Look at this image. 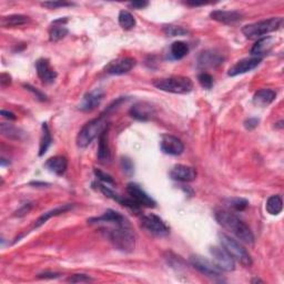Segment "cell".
I'll use <instances>...</instances> for the list:
<instances>
[{
  "label": "cell",
  "instance_id": "1",
  "mask_svg": "<svg viewBox=\"0 0 284 284\" xmlns=\"http://www.w3.org/2000/svg\"><path fill=\"white\" fill-rule=\"evenodd\" d=\"M90 224L104 225L101 232L112 246L122 252H132L135 247V235L129 220L115 210H107L101 217L88 220Z\"/></svg>",
  "mask_w": 284,
  "mask_h": 284
},
{
  "label": "cell",
  "instance_id": "2",
  "mask_svg": "<svg viewBox=\"0 0 284 284\" xmlns=\"http://www.w3.org/2000/svg\"><path fill=\"white\" fill-rule=\"evenodd\" d=\"M214 217L220 225H222L224 229L230 231L232 234L235 235L243 243H254V235L252 231L235 214L226 211V210H217L214 213Z\"/></svg>",
  "mask_w": 284,
  "mask_h": 284
},
{
  "label": "cell",
  "instance_id": "3",
  "mask_svg": "<svg viewBox=\"0 0 284 284\" xmlns=\"http://www.w3.org/2000/svg\"><path fill=\"white\" fill-rule=\"evenodd\" d=\"M153 86L164 92L186 94L193 90V82L190 78L182 76H173L169 78L157 79L153 81Z\"/></svg>",
  "mask_w": 284,
  "mask_h": 284
},
{
  "label": "cell",
  "instance_id": "4",
  "mask_svg": "<svg viewBox=\"0 0 284 284\" xmlns=\"http://www.w3.org/2000/svg\"><path fill=\"white\" fill-rule=\"evenodd\" d=\"M108 129V122L105 116L92 119L87 122L77 135V145L80 148L88 147L91 142L100 137L102 132Z\"/></svg>",
  "mask_w": 284,
  "mask_h": 284
},
{
  "label": "cell",
  "instance_id": "5",
  "mask_svg": "<svg viewBox=\"0 0 284 284\" xmlns=\"http://www.w3.org/2000/svg\"><path fill=\"white\" fill-rule=\"evenodd\" d=\"M282 22L283 19L281 17H273V18L253 22V24L244 26L242 28V32L249 39L261 38L270 32L276 31L282 26Z\"/></svg>",
  "mask_w": 284,
  "mask_h": 284
},
{
  "label": "cell",
  "instance_id": "6",
  "mask_svg": "<svg viewBox=\"0 0 284 284\" xmlns=\"http://www.w3.org/2000/svg\"><path fill=\"white\" fill-rule=\"evenodd\" d=\"M219 240L222 248L231 255L234 261H238L239 263H241L244 266L252 265L253 261L251 255L233 238H231L225 233H219Z\"/></svg>",
  "mask_w": 284,
  "mask_h": 284
},
{
  "label": "cell",
  "instance_id": "7",
  "mask_svg": "<svg viewBox=\"0 0 284 284\" xmlns=\"http://www.w3.org/2000/svg\"><path fill=\"white\" fill-rule=\"evenodd\" d=\"M142 228L146 229L149 233L157 236H166L169 234L170 229L166 222L156 214H147L141 218Z\"/></svg>",
  "mask_w": 284,
  "mask_h": 284
},
{
  "label": "cell",
  "instance_id": "8",
  "mask_svg": "<svg viewBox=\"0 0 284 284\" xmlns=\"http://www.w3.org/2000/svg\"><path fill=\"white\" fill-rule=\"evenodd\" d=\"M190 263L193 268L197 269L199 272H201L202 274H206L207 276H221L222 274V270L218 268V265L212 261H210L206 258L201 257L199 254H193L190 257Z\"/></svg>",
  "mask_w": 284,
  "mask_h": 284
},
{
  "label": "cell",
  "instance_id": "9",
  "mask_svg": "<svg viewBox=\"0 0 284 284\" xmlns=\"http://www.w3.org/2000/svg\"><path fill=\"white\" fill-rule=\"evenodd\" d=\"M135 64H137V61L132 57H123V58H118L116 60L110 61L105 67V71L109 73V75L121 76L131 71Z\"/></svg>",
  "mask_w": 284,
  "mask_h": 284
},
{
  "label": "cell",
  "instance_id": "10",
  "mask_svg": "<svg viewBox=\"0 0 284 284\" xmlns=\"http://www.w3.org/2000/svg\"><path fill=\"white\" fill-rule=\"evenodd\" d=\"M210 253L213 258V262L223 272H231L235 269V261L223 248L211 247Z\"/></svg>",
  "mask_w": 284,
  "mask_h": 284
},
{
  "label": "cell",
  "instance_id": "11",
  "mask_svg": "<svg viewBox=\"0 0 284 284\" xmlns=\"http://www.w3.org/2000/svg\"><path fill=\"white\" fill-rule=\"evenodd\" d=\"M127 192L130 196V198L134 200L135 203H138L140 207H146V208H155L156 207V201L153 199L148 196L144 190L140 188V185L137 183H128L127 185Z\"/></svg>",
  "mask_w": 284,
  "mask_h": 284
},
{
  "label": "cell",
  "instance_id": "12",
  "mask_svg": "<svg viewBox=\"0 0 284 284\" xmlns=\"http://www.w3.org/2000/svg\"><path fill=\"white\" fill-rule=\"evenodd\" d=\"M161 150L169 156H180L184 151L183 142L171 134H163L160 142Z\"/></svg>",
  "mask_w": 284,
  "mask_h": 284
},
{
  "label": "cell",
  "instance_id": "13",
  "mask_svg": "<svg viewBox=\"0 0 284 284\" xmlns=\"http://www.w3.org/2000/svg\"><path fill=\"white\" fill-rule=\"evenodd\" d=\"M262 61V58L260 57H252V58H244L240 61H238L235 65L232 66L229 71L228 75L230 77H235L239 75H243V73H247L249 71H251L255 69Z\"/></svg>",
  "mask_w": 284,
  "mask_h": 284
},
{
  "label": "cell",
  "instance_id": "14",
  "mask_svg": "<svg viewBox=\"0 0 284 284\" xmlns=\"http://www.w3.org/2000/svg\"><path fill=\"white\" fill-rule=\"evenodd\" d=\"M130 116L139 121H149L155 117L156 109L152 105L148 102H138L130 109Z\"/></svg>",
  "mask_w": 284,
  "mask_h": 284
},
{
  "label": "cell",
  "instance_id": "15",
  "mask_svg": "<svg viewBox=\"0 0 284 284\" xmlns=\"http://www.w3.org/2000/svg\"><path fill=\"white\" fill-rule=\"evenodd\" d=\"M105 97V91L102 89H94L83 96L81 104L79 105V109L81 111H92L98 107Z\"/></svg>",
  "mask_w": 284,
  "mask_h": 284
},
{
  "label": "cell",
  "instance_id": "16",
  "mask_svg": "<svg viewBox=\"0 0 284 284\" xmlns=\"http://www.w3.org/2000/svg\"><path fill=\"white\" fill-rule=\"evenodd\" d=\"M170 177L172 180L180 181V182H191L197 178V171L195 168L184 166V164H177L170 171Z\"/></svg>",
  "mask_w": 284,
  "mask_h": 284
},
{
  "label": "cell",
  "instance_id": "17",
  "mask_svg": "<svg viewBox=\"0 0 284 284\" xmlns=\"http://www.w3.org/2000/svg\"><path fill=\"white\" fill-rule=\"evenodd\" d=\"M224 58L222 55H220L212 50H206L198 57V66L199 68H214L221 64H223Z\"/></svg>",
  "mask_w": 284,
  "mask_h": 284
},
{
  "label": "cell",
  "instance_id": "18",
  "mask_svg": "<svg viewBox=\"0 0 284 284\" xmlns=\"http://www.w3.org/2000/svg\"><path fill=\"white\" fill-rule=\"evenodd\" d=\"M36 70L38 77L41 79L42 82L53 83L56 80L57 72L54 70V68L50 66V62L48 59H38L36 62Z\"/></svg>",
  "mask_w": 284,
  "mask_h": 284
},
{
  "label": "cell",
  "instance_id": "19",
  "mask_svg": "<svg viewBox=\"0 0 284 284\" xmlns=\"http://www.w3.org/2000/svg\"><path fill=\"white\" fill-rule=\"evenodd\" d=\"M210 17H211V19L215 21L222 22V24L225 25H231L240 21L242 19L243 15L240 13V11H236V10H214L210 14Z\"/></svg>",
  "mask_w": 284,
  "mask_h": 284
},
{
  "label": "cell",
  "instance_id": "20",
  "mask_svg": "<svg viewBox=\"0 0 284 284\" xmlns=\"http://www.w3.org/2000/svg\"><path fill=\"white\" fill-rule=\"evenodd\" d=\"M67 22V18H60L58 20H55L53 22V27L50 28L49 31V38L50 41H59L62 38H65L68 35V29L65 27V24Z\"/></svg>",
  "mask_w": 284,
  "mask_h": 284
},
{
  "label": "cell",
  "instance_id": "21",
  "mask_svg": "<svg viewBox=\"0 0 284 284\" xmlns=\"http://www.w3.org/2000/svg\"><path fill=\"white\" fill-rule=\"evenodd\" d=\"M274 44V39L272 37H263L260 38L259 40L253 44V47L251 49V55L254 57H260L263 56L265 54H268L269 51L272 49Z\"/></svg>",
  "mask_w": 284,
  "mask_h": 284
},
{
  "label": "cell",
  "instance_id": "22",
  "mask_svg": "<svg viewBox=\"0 0 284 284\" xmlns=\"http://www.w3.org/2000/svg\"><path fill=\"white\" fill-rule=\"evenodd\" d=\"M276 92L272 89H261L253 96V104L259 107H266L275 100Z\"/></svg>",
  "mask_w": 284,
  "mask_h": 284
},
{
  "label": "cell",
  "instance_id": "23",
  "mask_svg": "<svg viewBox=\"0 0 284 284\" xmlns=\"http://www.w3.org/2000/svg\"><path fill=\"white\" fill-rule=\"evenodd\" d=\"M68 166V161L65 157L57 156L50 158L46 162V168L50 172H54L57 175H61L66 172Z\"/></svg>",
  "mask_w": 284,
  "mask_h": 284
},
{
  "label": "cell",
  "instance_id": "24",
  "mask_svg": "<svg viewBox=\"0 0 284 284\" xmlns=\"http://www.w3.org/2000/svg\"><path fill=\"white\" fill-rule=\"evenodd\" d=\"M73 207H75V204L68 203V204H62V206H60V207H58V208L50 210V211H48V212H46L44 214H42L41 217L36 221L35 228L37 229V228H39V226H41L42 224L46 223L47 221H48L49 219L53 218V217H57V215H60L61 213H65V212H67V211H69V210H71Z\"/></svg>",
  "mask_w": 284,
  "mask_h": 284
},
{
  "label": "cell",
  "instance_id": "25",
  "mask_svg": "<svg viewBox=\"0 0 284 284\" xmlns=\"http://www.w3.org/2000/svg\"><path fill=\"white\" fill-rule=\"evenodd\" d=\"M29 21V18L24 15H10L3 17L0 25L3 28H15L19 26H24Z\"/></svg>",
  "mask_w": 284,
  "mask_h": 284
},
{
  "label": "cell",
  "instance_id": "26",
  "mask_svg": "<svg viewBox=\"0 0 284 284\" xmlns=\"http://www.w3.org/2000/svg\"><path fill=\"white\" fill-rule=\"evenodd\" d=\"M111 158L109 146H108V129L105 130L99 137V149H98V159L100 162H108Z\"/></svg>",
  "mask_w": 284,
  "mask_h": 284
},
{
  "label": "cell",
  "instance_id": "27",
  "mask_svg": "<svg viewBox=\"0 0 284 284\" xmlns=\"http://www.w3.org/2000/svg\"><path fill=\"white\" fill-rule=\"evenodd\" d=\"M265 209L271 215H277L282 212L283 201L280 196H271L265 204Z\"/></svg>",
  "mask_w": 284,
  "mask_h": 284
},
{
  "label": "cell",
  "instance_id": "28",
  "mask_svg": "<svg viewBox=\"0 0 284 284\" xmlns=\"http://www.w3.org/2000/svg\"><path fill=\"white\" fill-rule=\"evenodd\" d=\"M53 144V137H51L50 130L47 122L42 123V137L40 141V149H39V156H43L47 152L49 147Z\"/></svg>",
  "mask_w": 284,
  "mask_h": 284
},
{
  "label": "cell",
  "instance_id": "29",
  "mask_svg": "<svg viewBox=\"0 0 284 284\" xmlns=\"http://www.w3.org/2000/svg\"><path fill=\"white\" fill-rule=\"evenodd\" d=\"M119 25L123 28L124 30H130L135 26V19L134 17L127 10H121L119 13Z\"/></svg>",
  "mask_w": 284,
  "mask_h": 284
},
{
  "label": "cell",
  "instance_id": "30",
  "mask_svg": "<svg viewBox=\"0 0 284 284\" xmlns=\"http://www.w3.org/2000/svg\"><path fill=\"white\" fill-rule=\"evenodd\" d=\"M189 53L188 44L183 41H175L171 44V56L173 59L179 60L182 59Z\"/></svg>",
  "mask_w": 284,
  "mask_h": 284
},
{
  "label": "cell",
  "instance_id": "31",
  "mask_svg": "<svg viewBox=\"0 0 284 284\" xmlns=\"http://www.w3.org/2000/svg\"><path fill=\"white\" fill-rule=\"evenodd\" d=\"M0 130H2V133L5 135V137H7L9 139L20 140L22 138V135H24V132H22L21 130L17 129L16 127L7 123H2Z\"/></svg>",
  "mask_w": 284,
  "mask_h": 284
},
{
  "label": "cell",
  "instance_id": "32",
  "mask_svg": "<svg viewBox=\"0 0 284 284\" xmlns=\"http://www.w3.org/2000/svg\"><path fill=\"white\" fill-rule=\"evenodd\" d=\"M226 206L235 211H244L249 206V201L243 198H232L226 200Z\"/></svg>",
  "mask_w": 284,
  "mask_h": 284
},
{
  "label": "cell",
  "instance_id": "33",
  "mask_svg": "<svg viewBox=\"0 0 284 284\" xmlns=\"http://www.w3.org/2000/svg\"><path fill=\"white\" fill-rule=\"evenodd\" d=\"M163 32L170 37H178V36H186L189 33V30L181 26L169 25L163 27Z\"/></svg>",
  "mask_w": 284,
  "mask_h": 284
},
{
  "label": "cell",
  "instance_id": "34",
  "mask_svg": "<svg viewBox=\"0 0 284 284\" xmlns=\"http://www.w3.org/2000/svg\"><path fill=\"white\" fill-rule=\"evenodd\" d=\"M198 81L201 84V87L204 89H211L214 84L213 77L207 72H202L198 76Z\"/></svg>",
  "mask_w": 284,
  "mask_h": 284
},
{
  "label": "cell",
  "instance_id": "35",
  "mask_svg": "<svg viewBox=\"0 0 284 284\" xmlns=\"http://www.w3.org/2000/svg\"><path fill=\"white\" fill-rule=\"evenodd\" d=\"M75 4L72 3H67V2H46L42 3V7H46L48 9H57V8H62V7H71Z\"/></svg>",
  "mask_w": 284,
  "mask_h": 284
},
{
  "label": "cell",
  "instance_id": "36",
  "mask_svg": "<svg viewBox=\"0 0 284 284\" xmlns=\"http://www.w3.org/2000/svg\"><path fill=\"white\" fill-rule=\"evenodd\" d=\"M93 172L96 174V177L98 178L100 181H102V182H105L107 184H115V180H113V178L110 174H107L99 169H94Z\"/></svg>",
  "mask_w": 284,
  "mask_h": 284
},
{
  "label": "cell",
  "instance_id": "37",
  "mask_svg": "<svg viewBox=\"0 0 284 284\" xmlns=\"http://www.w3.org/2000/svg\"><path fill=\"white\" fill-rule=\"evenodd\" d=\"M68 282L70 283H87V282H92L93 279L92 277H90L89 275L86 274H73L72 276L68 277Z\"/></svg>",
  "mask_w": 284,
  "mask_h": 284
},
{
  "label": "cell",
  "instance_id": "38",
  "mask_svg": "<svg viewBox=\"0 0 284 284\" xmlns=\"http://www.w3.org/2000/svg\"><path fill=\"white\" fill-rule=\"evenodd\" d=\"M121 166L123 168L124 171L127 173H132L133 172V163L128 158H122L121 160Z\"/></svg>",
  "mask_w": 284,
  "mask_h": 284
},
{
  "label": "cell",
  "instance_id": "39",
  "mask_svg": "<svg viewBox=\"0 0 284 284\" xmlns=\"http://www.w3.org/2000/svg\"><path fill=\"white\" fill-rule=\"evenodd\" d=\"M260 120L258 118H249L244 121V127H246L248 130H253L254 128L258 127Z\"/></svg>",
  "mask_w": 284,
  "mask_h": 284
},
{
  "label": "cell",
  "instance_id": "40",
  "mask_svg": "<svg viewBox=\"0 0 284 284\" xmlns=\"http://www.w3.org/2000/svg\"><path fill=\"white\" fill-rule=\"evenodd\" d=\"M25 88L28 90V91H30V92H32L33 94H35L37 98L39 99V100H41V101H44V100H47V98H46V96H44L42 92H40L39 91V90H37L36 88H33V87H31L30 84H25Z\"/></svg>",
  "mask_w": 284,
  "mask_h": 284
},
{
  "label": "cell",
  "instance_id": "41",
  "mask_svg": "<svg viewBox=\"0 0 284 284\" xmlns=\"http://www.w3.org/2000/svg\"><path fill=\"white\" fill-rule=\"evenodd\" d=\"M0 83H2L3 87L9 86L11 83L10 75H8V73H2V76H0Z\"/></svg>",
  "mask_w": 284,
  "mask_h": 284
},
{
  "label": "cell",
  "instance_id": "42",
  "mask_svg": "<svg viewBox=\"0 0 284 284\" xmlns=\"http://www.w3.org/2000/svg\"><path fill=\"white\" fill-rule=\"evenodd\" d=\"M60 274L54 273V272H44V273L39 274V279H56V277H59Z\"/></svg>",
  "mask_w": 284,
  "mask_h": 284
},
{
  "label": "cell",
  "instance_id": "43",
  "mask_svg": "<svg viewBox=\"0 0 284 284\" xmlns=\"http://www.w3.org/2000/svg\"><path fill=\"white\" fill-rule=\"evenodd\" d=\"M148 5H149V3H148V2H133V3L130 4V6H131V7H133V8H135V9H144V8L147 7Z\"/></svg>",
  "mask_w": 284,
  "mask_h": 284
},
{
  "label": "cell",
  "instance_id": "44",
  "mask_svg": "<svg viewBox=\"0 0 284 284\" xmlns=\"http://www.w3.org/2000/svg\"><path fill=\"white\" fill-rule=\"evenodd\" d=\"M31 209V204H25L24 207H22L18 212H17V215H19V217H21V215H25L27 212H29V210Z\"/></svg>",
  "mask_w": 284,
  "mask_h": 284
},
{
  "label": "cell",
  "instance_id": "45",
  "mask_svg": "<svg viewBox=\"0 0 284 284\" xmlns=\"http://www.w3.org/2000/svg\"><path fill=\"white\" fill-rule=\"evenodd\" d=\"M2 116L5 117L6 119H8V120H16V116L14 115L13 112H10V111L2 110Z\"/></svg>",
  "mask_w": 284,
  "mask_h": 284
},
{
  "label": "cell",
  "instance_id": "46",
  "mask_svg": "<svg viewBox=\"0 0 284 284\" xmlns=\"http://www.w3.org/2000/svg\"><path fill=\"white\" fill-rule=\"evenodd\" d=\"M255 282H263V281H261V280H259V279H253V280H252V283H255Z\"/></svg>",
  "mask_w": 284,
  "mask_h": 284
}]
</instances>
